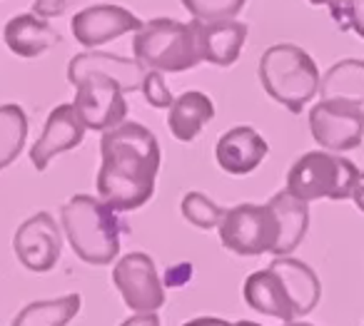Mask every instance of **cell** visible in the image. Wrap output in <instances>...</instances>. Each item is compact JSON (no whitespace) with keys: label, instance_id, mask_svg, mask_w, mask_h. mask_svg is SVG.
<instances>
[{"label":"cell","instance_id":"cell-34","mask_svg":"<svg viewBox=\"0 0 364 326\" xmlns=\"http://www.w3.org/2000/svg\"><path fill=\"white\" fill-rule=\"evenodd\" d=\"M235 326H262V324H255V321H237Z\"/></svg>","mask_w":364,"mask_h":326},{"label":"cell","instance_id":"cell-9","mask_svg":"<svg viewBox=\"0 0 364 326\" xmlns=\"http://www.w3.org/2000/svg\"><path fill=\"white\" fill-rule=\"evenodd\" d=\"M112 284L132 314H157L165 306V281L145 251H130L112 266Z\"/></svg>","mask_w":364,"mask_h":326},{"label":"cell","instance_id":"cell-23","mask_svg":"<svg viewBox=\"0 0 364 326\" xmlns=\"http://www.w3.org/2000/svg\"><path fill=\"white\" fill-rule=\"evenodd\" d=\"M180 210H182V217H185L190 224L198 227V229H203V232L220 229L225 214H228V207L215 205V202L210 200L208 195H203V192H188V195L182 197Z\"/></svg>","mask_w":364,"mask_h":326},{"label":"cell","instance_id":"cell-1","mask_svg":"<svg viewBox=\"0 0 364 326\" xmlns=\"http://www.w3.org/2000/svg\"><path fill=\"white\" fill-rule=\"evenodd\" d=\"M160 142L140 122H122L102 132L97 197L112 210L132 212L145 207L155 195L160 175Z\"/></svg>","mask_w":364,"mask_h":326},{"label":"cell","instance_id":"cell-20","mask_svg":"<svg viewBox=\"0 0 364 326\" xmlns=\"http://www.w3.org/2000/svg\"><path fill=\"white\" fill-rule=\"evenodd\" d=\"M269 205L274 207L279 217V224H282V239H279V246L274 251V256H289L302 239L307 237L309 229V205L297 197H292L287 190L277 192V195L269 197Z\"/></svg>","mask_w":364,"mask_h":326},{"label":"cell","instance_id":"cell-8","mask_svg":"<svg viewBox=\"0 0 364 326\" xmlns=\"http://www.w3.org/2000/svg\"><path fill=\"white\" fill-rule=\"evenodd\" d=\"M73 87H75L73 105H75L77 115L82 117L87 130L107 132L125 122V90L115 77L102 75V72H87L80 80L73 82Z\"/></svg>","mask_w":364,"mask_h":326},{"label":"cell","instance_id":"cell-28","mask_svg":"<svg viewBox=\"0 0 364 326\" xmlns=\"http://www.w3.org/2000/svg\"><path fill=\"white\" fill-rule=\"evenodd\" d=\"M190 276H193V266H190V261H182V264L167 269L162 281H165V286H185L190 281Z\"/></svg>","mask_w":364,"mask_h":326},{"label":"cell","instance_id":"cell-22","mask_svg":"<svg viewBox=\"0 0 364 326\" xmlns=\"http://www.w3.org/2000/svg\"><path fill=\"white\" fill-rule=\"evenodd\" d=\"M28 140V115L21 105H0V172L21 157Z\"/></svg>","mask_w":364,"mask_h":326},{"label":"cell","instance_id":"cell-11","mask_svg":"<svg viewBox=\"0 0 364 326\" xmlns=\"http://www.w3.org/2000/svg\"><path fill=\"white\" fill-rule=\"evenodd\" d=\"M13 251L18 261L33 274L53 271L63 254V229L50 212L28 217L13 234Z\"/></svg>","mask_w":364,"mask_h":326},{"label":"cell","instance_id":"cell-4","mask_svg":"<svg viewBox=\"0 0 364 326\" xmlns=\"http://www.w3.org/2000/svg\"><path fill=\"white\" fill-rule=\"evenodd\" d=\"M132 55L145 70L188 72L203 63L200 21L180 23L172 18H152L132 38Z\"/></svg>","mask_w":364,"mask_h":326},{"label":"cell","instance_id":"cell-10","mask_svg":"<svg viewBox=\"0 0 364 326\" xmlns=\"http://www.w3.org/2000/svg\"><path fill=\"white\" fill-rule=\"evenodd\" d=\"M309 132L327 152L357 150L364 140V112L339 100H319L309 110Z\"/></svg>","mask_w":364,"mask_h":326},{"label":"cell","instance_id":"cell-13","mask_svg":"<svg viewBox=\"0 0 364 326\" xmlns=\"http://www.w3.org/2000/svg\"><path fill=\"white\" fill-rule=\"evenodd\" d=\"M85 122L77 115L75 105L65 102L58 105L55 110L48 115L43 135L36 140V145L31 147V162L38 172H46L48 165L55 160L63 152L75 150L77 145H82L85 140Z\"/></svg>","mask_w":364,"mask_h":326},{"label":"cell","instance_id":"cell-15","mask_svg":"<svg viewBox=\"0 0 364 326\" xmlns=\"http://www.w3.org/2000/svg\"><path fill=\"white\" fill-rule=\"evenodd\" d=\"M87 72H102V75L115 77L125 92L140 90L142 80L147 75V70L137 60H127V58L102 50H87L70 58V63H68V80H70V85L75 80H80L82 75H87Z\"/></svg>","mask_w":364,"mask_h":326},{"label":"cell","instance_id":"cell-3","mask_svg":"<svg viewBox=\"0 0 364 326\" xmlns=\"http://www.w3.org/2000/svg\"><path fill=\"white\" fill-rule=\"evenodd\" d=\"M60 227L77 259L105 266L117 259L122 227L117 212L92 195H73L60 210Z\"/></svg>","mask_w":364,"mask_h":326},{"label":"cell","instance_id":"cell-30","mask_svg":"<svg viewBox=\"0 0 364 326\" xmlns=\"http://www.w3.org/2000/svg\"><path fill=\"white\" fill-rule=\"evenodd\" d=\"M182 326H235V324H232V321L218 319V316H198V319L185 321Z\"/></svg>","mask_w":364,"mask_h":326},{"label":"cell","instance_id":"cell-32","mask_svg":"<svg viewBox=\"0 0 364 326\" xmlns=\"http://www.w3.org/2000/svg\"><path fill=\"white\" fill-rule=\"evenodd\" d=\"M312 6H327V8H334V6H339L342 0H309Z\"/></svg>","mask_w":364,"mask_h":326},{"label":"cell","instance_id":"cell-6","mask_svg":"<svg viewBox=\"0 0 364 326\" xmlns=\"http://www.w3.org/2000/svg\"><path fill=\"white\" fill-rule=\"evenodd\" d=\"M359 167L352 160L327 150L304 152L287 172V187L284 190L302 202L317 200H352V192L359 180Z\"/></svg>","mask_w":364,"mask_h":326},{"label":"cell","instance_id":"cell-18","mask_svg":"<svg viewBox=\"0 0 364 326\" xmlns=\"http://www.w3.org/2000/svg\"><path fill=\"white\" fill-rule=\"evenodd\" d=\"M215 117V105L205 92L200 90H188L175 97L170 112H167V127L170 135L180 142H195L203 135L205 125L213 122Z\"/></svg>","mask_w":364,"mask_h":326},{"label":"cell","instance_id":"cell-2","mask_svg":"<svg viewBox=\"0 0 364 326\" xmlns=\"http://www.w3.org/2000/svg\"><path fill=\"white\" fill-rule=\"evenodd\" d=\"M242 296L250 309L289 324L312 314L322 299V284L309 264L294 256H274L267 269L245 279Z\"/></svg>","mask_w":364,"mask_h":326},{"label":"cell","instance_id":"cell-26","mask_svg":"<svg viewBox=\"0 0 364 326\" xmlns=\"http://www.w3.org/2000/svg\"><path fill=\"white\" fill-rule=\"evenodd\" d=\"M140 92H142V97H145L147 105L155 107V110H165V107L170 110L172 102H175V95H172L170 87H167L162 72H155V70H147Z\"/></svg>","mask_w":364,"mask_h":326},{"label":"cell","instance_id":"cell-14","mask_svg":"<svg viewBox=\"0 0 364 326\" xmlns=\"http://www.w3.org/2000/svg\"><path fill=\"white\" fill-rule=\"evenodd\" d=\"M269 155V145L255 127L237 125L228 130L215 145V160L228 175L242 177L255 172Z\"/></svg>","mask_w":364,"mask_h":326},{"label":"cell","instance_id":"cell-5","mask_svg":"<svg viewBox=\"0 0 364 326\" xmlns=\"http://www.w3.org/2000/svg\"><path fill=\"white\" fill-rule=\"evenodd\" d=\"M257 75L264 92L292 115H299L314 100L322 82L314 58L292 43L269 45L259 58Z\"/></svg>","mask_w":364,"mask_h":326},{"label":"cell","instance_id":"cell-19","mask_svg":"<svg viewBox=\"0 0 364 326\" xmlns=\"http://www.w3.org/2000/svg\"><path fill=\"white\" fill-rule=\"evenodd\" d=\"M319 97L347 102V105H354L364 112V60L344 58V60L334 63L322 75Z\"/></svg>","mask_w":364,"mask_h":326},{"label":"cell","instance_id":"cell-31","mask_svg":"<svg viewBox=\"0 0 364 326\" xmlns=\"http://www.w3.org/2000/svg\"><path fill=\"white\" fill-rule=\"evenodd\" d=\"M352 202L357 205L359 212H364V172L359 175L357 187H354V192H352Z\"/></svg>","mask_w":364,"mask_h":326},{"label":"cell","instance_id":"cell-17","mask_svg":"<svg viewBox=\"0 0 364 326\" xmlns=\"http://www.w3.org/2000/svg\"><path fill=\"white\" fill-rule=\"evenodd\" d=\"M245 40H247V26L235 21L200 23V48H203V63L218 67H230L242 55Z\"/></svg>","mask_w":364,"mask_h":326},{"label":"cell","instance_id":"cell-12","mask_svg":"<svg viewBox=\"0 0 364 326\" xmlns=\"http://www.w3.org/2000/svg\"><path fill=\"white\" fill-rule=\"evenodd\" d=\"M142 28V21L122 6L100 3V6L82 8L70 21L73 38L87 50L105 45V43L122 38L127 33H137Z\"/></svg>","mask_w":364,"mask_h":326},{"label":"cell","instance_id":"cell-21","mask_svg":"<svg viewBox=\"0 0 364 326\" xmlns=\"http://www.w3.org/2000/svg\"><path fill=\"white\" fill-rule=\"evenodd\" d=\"M82 309L80 294H65L58 299L31 301L18 311L11 326H68Z\"/></svg>","mask_w":364,"mask_h":326},{"label":"cell","instance_id":"cell-24","mask_svg":"<svg viewBox=\"0 0 364 326\" xmlns=\"http://www.w3.org/2000/svg\"><path fill=\"white\" fill-rule=\"evenodd\" d=\"M182 8L200 23L235 21L242 13L247 0H180Z\"/></svg>","mask_w":364,"mask_h":326},{"label":"cell","instance_id":"cell-25","mask_svg":"<svg viewBox=\"0 0 364 326\" xmlns=\"http://www.w3.org/2000/svg\"><path fill=\"white\" fill-rule=\"evenodd\" d=\"M329 13L339 31H352L364 40V0H342L339 6L329 8Z\"/></svg>","mask_w":364,"mask_h":326},{"label":"cell","instance_id":"cell-33","mask_svg":"<svg viewBox=\"0 0 364 326\" xmlns=\"http://www.w3.org/2000/svg\"><path fill=\"white\" fill-rule=\"evenodd\" d=\"M282 326H314V324H307V321H289V324H282Z\"/></svg>","mask_w":364,"mask_h":326},{"label":"cell","instance_id":"cell-29","mask_svg":"<svg viewBox=\"0 0 364 326\" xmlns=\"http://www.w3.org/2000/svg\"><path fill=\"white\" fill-rule=\"evenodd\" d=\"M120 326H160V316L157 314H132Z\"/></svg>","mask_w":364,"mask_h":326},{"label":"cell","instance_id":"cell-27","mask_svg":"<svg viewBox=\"0 0 364 326\" xmlns=\"http://www.w3.org/2000/svg\"><path fill=\"white\" fill-rule=\"evenodd\" d=\"M73 3H77V0H33V13L48 21V18L63 16Z\"/></svg>","mask_w":364,"mask_h":326},{"label":"cell","instance_id":"cell-7","mask_svg":"<svg viewBox=\"0 0 364 326\" xmlns=\"http://www.w3.org/2000/svg\"><path fill=\"white\" fill-rule=\"evenodd\" d=\"M218 234L225 249L237 256L274 254L282 239V224L269 202L267 205L245 202L237 207H228Z\"/></svg>","mask_w":364,"mask_h":326},{"label":"cell","instance_id":"cell-16","mask_svg":"<svg viewBox=\"0 0 364 326\" xmlns=\"http://www.w3.org/2000/svg\"><path fill=\"white\" fill-rule=\"evenodd\" d=\"M3 40H6L8 50L18 58H41L50 50L53 45L63 40L60 33L46 21V18L36 16V13H23L6 23L3 28Z\"/></svg>","mask_w":364,"mask_h":326}]
</instances>
